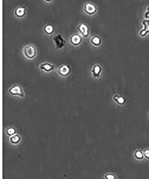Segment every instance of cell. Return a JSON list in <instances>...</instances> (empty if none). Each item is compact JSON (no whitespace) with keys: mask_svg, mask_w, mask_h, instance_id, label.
Wrapping results in <instances>:
<instances>
[{"mask_svg":"<svg viewBox=\"0 0 149 179\" xmlns=\"http://www.w3.org/2000/svg\"><path fill=\"white\" fill-rule=\"evenodd\" d=\"M23 53L25 57L29 59H33L37 54V49L33 44L26 45L23 48Z\"/></svg>","mask_w":149,"mask_h":179,"instance_id":"1","label":"cell"},{"mask_svg":"<svg viewBox=\"0 0 149 179\" xmlns=\"http://www.w3.org/2000/svg\"><path fill=\"white\" fill-rule=\"evenodd\" d=\"M9 92L13 96H18L23 98L24 96V92L23 88L20 85L15 84L10 87L9 89Z\"/></svg>","mask_w":149,"mask_h":179,"instance_id":"2","label":"cell"},{"mask_svg":"<svg viewBox=\"0 0 149 179\" xmlns=\"http://www.w3.org/2000/svg\"><path fill=\"white\" fill-rule=\"evenodd\" d=\"M53 39L56 44L57 49H62L65 44V40L62 37L61 34H58L57 35L53 36Z\"/></svg>","mask_w":149,"mask_h":179,"instance_id":"3","label":"cell"},{"mask_svg":"<svg viewBox=\"0 0 149 179\" xmlns=\"http://www.w3.org/2000/svg\"><path fill=\"white\" fill-rule=\"evenodd\" d=\"M70 72V67L66 64L61 65L58 69V73L62 76H66L69 74Z\"/></svg>","mask_w":149,"mask_h":179,"instance_id":"4","label":"cell"},{"mask_svg":"<svg viewBox=\"0 0 149 179\" xmlns=\"http://www.w3.org/2000/svg\"><path fill=\"white\" fill-rule=\"evenodd\" d=\"M77 29L84 37H88L89 35L88 27L85 24L81 23L78 26Z\"/></svg>","mask_w":149,"mask_h":179,"instance_id":"5","label":"cell"},{"mask_svg":"<svg viewBox=\"0 0 149 179\" xmlns=\"http://www.w3.org/2000/svg\"><path fill=\"white\" fill-rule=\"evenodd\" d=\"M54 67L55 66L53 64L47 61L41 63L39 65L40 69H42L47 72L52 71L54 69Z\"/></svg>","mask_w":149,"mask_h":179,"instance_id":"6","label":"cell"},{"mask_svg":"<svg viewBox=\"0 0 149 179\" xmlns=\"http://www.w3.org/2000/svg\"><path fill=\"white\" fill-rule=\"evenodd\" d=\"M85 11L89 15H93L96 11V6L92 3H88L84 6Z\"/></svg>","mask_w":149,"mask_h":179,"instance_id":"7","label":"cell"},{"mask_svg":"<svg viewBox=\"0 0 149 179\" xmlns=\"http://www.w3.org/2000/svg\"><path fill=\"white\" fill-rule=\"evenodd\" d=\"M82 41L81 36L78 34H73L70 38V42L74 45H78L81 43Z\"/></svg>","mask_w":149,"mask_h":179,"instance_id":"8","label":"cell"},{"mask_svg":"<svg viewBox=\"0 0 149 179\" xmlns=\"http://www.w3.org/2000/svg\"><path fill=\"white\" fill-rule=\"evenodd\" d=\"M26 8L25 7L19 6L15 10V15L19 18H23L26 15Z\"/></svg>","mask_w":149,"mask_h":179,"instance_id":"9","label":"cell"},{"mask_svg":"<svg viewBox=\"0 0 149 179\" xmlns=\"http://www.w3.org/2000/svg\"><path fill=\"white\" fill-rule=\"evenodd\" d=\"M143 24H144V28L141 31L140 34L141 35L144 36L149 32V21H144Z\"/></svg>","mask_w":149,"mask_h":179,"instance_id":"10","label":"cell"},{"mask_svg":"<svg viewBox=\"0 0 149 179\" xmlns=\"http://www.w3.org/2000/svg\"><path fill=\"white\" fill-rule=\"evenodd\" d=\"M101 71V67H100V65H95L92 69L93 74L95 77L99 76Z\"/></svg>","mask_w":149,"mask_h":179,"instance_id":"11","label":"cell"},{"mask_svg":"<svg viewBox=\"0 0 149 179\" xmlns=\"http://www.w3.org/2000/svg\"><path fill=\"white\" fill-rule=\"evenodd\" d=\"M54 28L53 26L50 24H47L44 27V31L46 33L50 35L53 32Z\"/></svg>","mask_w":149,"mask_h":179,"instance_id":"12","label":"cell"},{"mask_svg":"<svg viewBox=\"0 0 149 179\" xmlns=\"http://www.w3.org/2000/svg\"><path fill=\"white\" fill-rule=\"evenodd\" d=\"M91 42L96 46L99 45L101 43V39L97 36H94L91 39Z\"/></svg>","mask_w":149,"mask_h":179,"instance_id":"13","label":"cell"},{"mask_svg":"<svg viewBox=\"0 0 149 179\" xmlns=\"http://www.w3.org/2000/svg\"><path fill=\"white\" fill-rule=\"evenodd\" d=\"M20 139V138L19 136L18 135H15L10 138V142L13 144H17L19 142Z\"/></svg>","mask_w":149,"mask_h":179,"instance_id":"14","label":"cell"},{"mask_svg":"<svg viewBox=\"0 0 149 179\" xmlns=\"http://www.w3.org/2000/svg\"><path fill=\"white\" fill-rule=\"evenodd\" d=\"M135 157L138 160H141L143 159V156L142 153L140 150H138L136 151L134 154Z\"/></svg>","mask_w":149,"mask_h":179,"instance_id":"15","label":"cell"},{"mask_svg":"<svg viewBox=\"0 0 149 179\" xmlns=\"http://www.w3.org/2000/svg\"><path fill=\"white\" fill-rule=\"evenodd\" d=\"M115 100L120 104H123L124 102V99L122 97H118L117 96H116V99Z\"/></svg>","mask_w":149,"mask_h":179,"instance_id":"16","label":"cell"},{"mask_svg":"<svg viewBox=\"0 0 149 179\" xmlns=\"http://www.w3.org/2000/svg\"><path fill=\"white\" fill-rule=\"evenodd\" d=\"M105 179H116V176L113 174H107L105 176Z\"/></svg>","mask_w":149,"mask_h":179,"instance_id":"17","label":"cell"},{"mask_svg":"<svg viewBox=\"0 0 149 179\" xmlns=\"http://www.w3.org/2000/svg\"><path fill=\"white\" fill-rule=\"evenodd\" d=\"M15 130H13L12 128H10L7 131V134H8L9 135H11L13 134H15Z\"/></svg>","mask_w":149,"mask_h":179,"instance_id":"18","label":"cell"},{"mask_svg":"<svg viewBox=\"0 0 149 179\" xmlns=\"http://www.w3.org/2000/svg\"><path fill=\"white\" fill-rule=\"evenodd\" d=\"M144 156L146 159H149V150L146 149L144 152Z\"/></svg>","mask_w":149,"mask_h":179,"instance_id":"19","label":"cell"},{"mask_svg":"<svg viewBox=\"0 0 149 179\" xmlns=\"http://www.w3.org/2000/svg\"><path fill=\"white\" fill-rule=\"evenodd\" d=\"M145 17L147 19L149 18V7H148V9H147V11L145 15Z\"/></svg>","mask_w":149,"mask_h":179,"instance_id":"20","label":"cell"}]
</instances>
